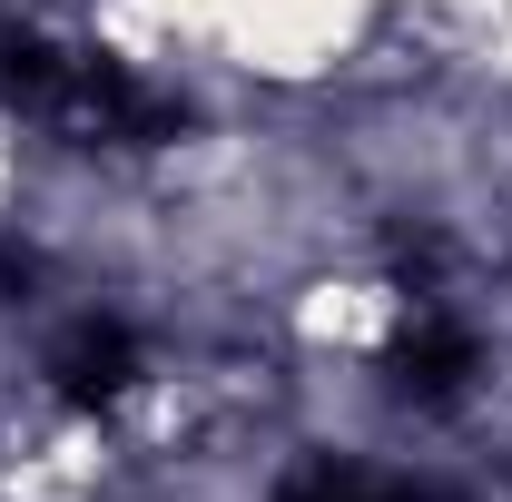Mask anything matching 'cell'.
Segmentation results:
<instances>
[{
    "instance_id": "1",
    "label": "cell",
    "mask_w": 512,
    "mask_h": 502,
    "mask_svg": "<svg viewBox=\"0 0 512 502\" xmlns=\"http://www.w3.org/2000/svg\"><path fill=\"white\" fill-rule=\"evenodd\" d=\"M503 286H512V217H503Z\"/></svg>"
}]
</instances>
